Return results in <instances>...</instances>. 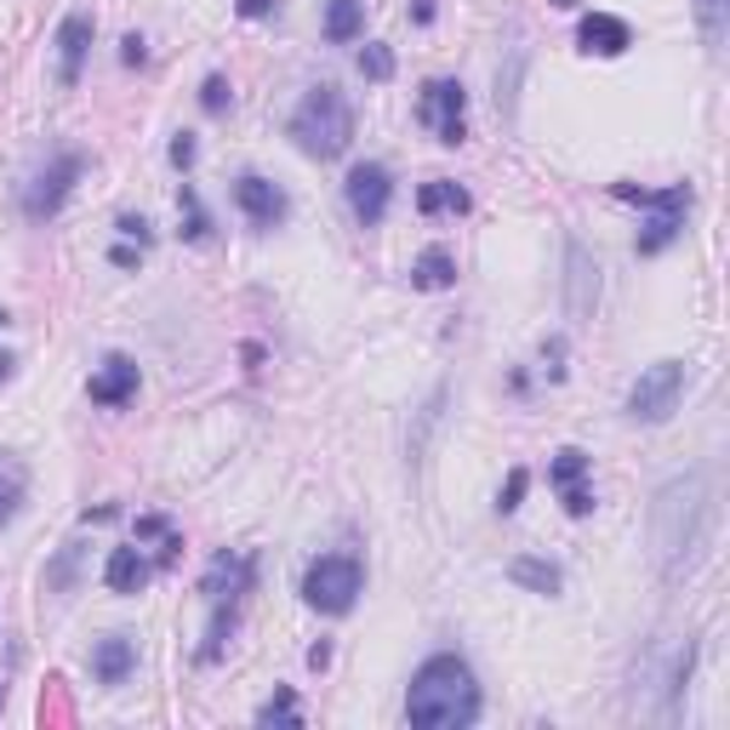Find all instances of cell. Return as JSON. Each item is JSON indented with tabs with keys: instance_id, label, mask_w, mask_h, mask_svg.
Returning a JSON list of instances; mask_svg holds the SVG:
<instances>
[{
	"instance_id": "1",
	"label": "cell",
	"mask_w": 730,
	"mask_h": 730,
	"mask_svg": "<svg viewBox=\"0 0 730 730\" xmlns=\"http://www.w3.org/2000/svg\"><path fill=\"white\" fill-rule=\"evenodd\" d=\"M708 537H714V491H708V474L691 468L657 491V514H650V542H657V565L668 583L702 565Z\"/></svg>"
},
{
	"instance_id": "2",
	"label": "cell",
	"mask_w": 730,
	"mask_h": 730,
	"mask_svg": "<svg viewBox=\"0 0 730 730\" xmlns=\"http://www.w3.org/2000/svg\"><path fill=\"white\" fill-rule=\"evenodd\" d=\"M406 719L417 730H468L480 719V679L463 657H428L417 673H411V691H406Z\"/></svg>"
},
{
	"instance_id": "3",
	"label": "cell",
	"mask_w": 730,
	"mask_h": 730,
	"mask_svg": "<svg viewBox=\"0 0 730 730\" xmlns=\"http://www.w3.org/2000/svg\"><path fill=\"white\" fill-rule=\"evenodd\" d=\"M291 143L303 148L309 160H337L348 155V143H355V109H348V97L320 81L303 92V104H297L291 115Z\"/></svg>"
},
{
	"instance_id": "4",
	"label": "cell",
	"mask_w": 730,
	"mask_h": 730,
	"mask_svg": "<svg viewBox=\"0 0 730 730\" xmlns=\"http://www.w3.org/2000/svg\"><path fill=\"white\" fill-rule=\"evenodd\" d=\"M611 194L627 200V206H639V212H650V217H645V229H639V240H634L639 258H657V251H668V246L679 240V229H685V212H691V200H696L691 183H668V189L617 183Z\"/></svg>"
},
{
	"instance_id": "5",
	"label": "cell",
	"mask_w": 730,
	"mask_h": 730,
	"mask_svg": "<svg viewBox=\"0 0 730 730\" xmlns=\"http://www.w3.org/2000/svg\"><path fill=\"white\" fill-rule=\"evenodd\" d=\"M360 594H366V571L355 553H320L303 571V606L320 617H348Z\"/></svg>"
},
{
	"instance_id": "6",
	"label": "cell",
	"mask_w": 730,
	"mask_h": 730,
	"mask_svg": "<svg viewBox=\"0 0 730 730\" xmlns=\"http://www.w3.org/2000/svg\"><path fill=\"white\" fill-rule=\"evenodd\" d=\"M81 171H86V155H74V148L52 155V160H46V171H35L29 189H23V217H29V223H52V217L69 206V194H74V183H81Z\"/></svg>"
},
{
	"instance_id": "7",
	"label": "cell",
	"mask_w": 730,
	"mask_h": 730,
	"mask_svg": "<svg viewBox=\"0 0 730 730\" xmlns=\"http://www.w3.org/2000/svg\"><path fill=\"white\" fill-rule=\"evenodd\" d=\"M685 394V360H657L639 371V383L627 388V417L634 422H668Z\"/></svg>"
},
{
	"instance_id": "8",
	"label": "cell",
	"mask_w": 730,
	"mask_h": 730,
	"mask_svg": "<svg viewBox=\"0 0 730 730\" xmlns=\"http://www.w3.org/2000/svg\"><path fill=\"white\" fill-rule=\"evenodd\" d=\"M417 115L440 132V143H468V92H463V81H428L422 86V104H417Z\"/></svg>"
},
{
	"instance_id": "9",
	"label": "cell",
	"mask_w": 730,
	"mask_h": 730,
	"mask_svg": "<svg viewBox=\"0 0 730 730\" xmlns=\"http://www.w3.org/2000/svg\"><path fill=\"white\" fill-rule=\"evenodd\" d=\"M348 212H355L366 229H376V223L388 217V200H394V178H388V166H376V160H360L355 171H348Z\"/></svg>"
},
{
	"instance_id": "10",
	"label": "cell",
	"mask_w": 730,
	"mask_h": 730,
	"mask_svg": "<svg viewBox=\"0 0 730 730\" xmlns=\"http://www.w3.org/2000/svg\"><path fill=\"white\" fill-rule=\"evenodd\" d=\"M235 206L251 217V229H280V223L291 217V200L280 183L258 178V171H246V178L235 183Z\"/></svg>"
},
{
	"instance_id": "11",
	"label": "cell",
	"mask_w": 730,
	"mask_h": 730,
	"mask_svg": "<svg viewBox=\"0 0 730 730\" xmlns=\"http://www.w3.org/2000/svg\"><path fill=\"white\" fill-rule=\"evenodd\" d=\"M92 35H97L92 12H69V17L58 23V86H81V69H86V52H92Z\"/></svg>"
},
{
	"instance_id": "12",
	"label": "cell",
	"mask_w": 730,
	"mask_h": 730,
	"mask_svg": "<svg viewBox=\"0 0 730 730\" xmlns=\"http://www.w3.org/2000/svg\"><path fill=\"white\" fill-rule=\"evenodd\" d=\"M565 309H571V320H583V314H594V303H599V263L588 258V246L583 240H565Z\"/></svg>"
},
{
	"instance_id": "13",
	"label": "cell",
	"mask_w": 730,
	"mask_h": 730,
	"mask_svg": "<svg viewBox=\"0 0 730 730\" xmlns=\"http://www.w3.org/2000/svg\"><path fill=\"white\" fill-rule=\"evenodd\" d=\"M86 394H92V406H132L137 399V360L132 355H109L104 366L92 371V383H86Z\"/></svg>"
},
{
	"instance_id": "14",
	"label": "cell",
	"mask_w": 730,
	"mask_h": 730,
	"mask_svg": "<svg viewBox=\"0 0 730 730\" xmlns=\"http://www.w3.org/2000/svg\"><path fill=\"white\" fill-rule=\"evenodd\" d=\"M251 583H258V560H251V553H217L200 594H206L212 606H223V599H240Z\"/></svg>"
},
{
	"instance_id": "15",
	"label": "cell",
	"mask_w": 730,
	"mask_h": 730,
	"mask_svg": "<svg viewBox=\"0 0 730 730\" xmlns=\"http://www.w3.org/2000/svg\"><path fill=\"white\" fill-rule=\"evenodd\" d=\"M576 40H583L588 58H622L627 46H634V29H627L622 17H611V12H588L583 23H576Z\"/></svg>"
},
{
	"instance_id": "16",
	"label": "cell",
	"mask_w": 730,
	"mask_h": 730,
	"mask_svg": "<svg viewBox=\"0 0 730 730\" xmlns=\"http://www.w3.org/2000/svg\"><path fill=\"white\" fill-rule=\"evenodd\" d=\"M132 668H137V645L125 634H104L92 645V679H97V685H125Z\"/></svg>"
},
{
	"instance_id": "17",
	"label": "cell",
	"mask_w": 730,
	"mask_h": 730,
	"mask_svg": "<svg viewBox=\"0 0 730 730\" xmlns=\"http://www.w3.org/2000/svg\"><path fill=\"white\" fill-rule=\"evenodd\" d=\"M411 286L417 291H451V286H457V258H451L445 246H428L422 258L411 263Z\"/></svg>"
},
{
	"instance_id": "18",
	"label": "cell",
	"mask_w": 730,
	"mask_h": 730,
	"mask_svg": "<svg viewBox=\"0 0 730 730\" xmlns=\"http://www.w3.org/2000/svg\"><path fill=\"white\" fill-rule=\"evenodd\" d=\"M104 583H109L115 594H143V588H148V560H143L137 548H115L109 565H104Z\"/></svg>"
},
{
	"instance_id": "19",
	"label": "cell",
	"mask_w": 730,
	"mask_h": 730,
	"mask_svg": "<svg viewBox=\"0 0 730 730\" xmlns=\"http://www.w3.org/2000/svg\"><path fill=\"white\" fill-rule=\"evenodd\" d=\"M366 35V0H325V40L348 46Z\"/></svg>"
},
{
	"instance_id": "20",
	"label": "cell",
	"mask_w": 730,
	"mask_h": 730,
	"mask_svg": "<svg viewBox=\"0 0 730 730\" xmlns=\"http://www.w3.org/2000/svg\"><path fill=\"white\" fill-rule=\"evenodd\" d=\"M508 583L531 588V594H560V565H548V560H531V553H519V560H508Z\"/></svg>"
},
{
	"instance_id": "21",
	"label": "cell",
	"mask_w": 730,
	"mask_h": 730,
	"mask_svg": "<svg viewBox=\"0 0 730 730\" xmlns=\"http://www.w3.org/2000/svg\"><path fill=\"white\" fill-rule=\"evenodd\" d=\"M468 206H474V200H468V189H457V183H422V189H417V212H422V217H434V212H457V217H463Z\"/></svg>"
},
{
	"instance_id": "22",
	"label": "cell",
	"mask_w": 730,
	"mask_h": 730,
	"mask_svg": "<svg viewBox=\"0 0 730 730\" xmlns=\"http://www.w3.org/2000/svg\"><path fill=\"white\" fill-rule=\"evenodd\" d=\"M178 217H183V240H206L212 217H206V206H200L194 183H183V189H178Z\"/></svg>"
},
{
	"instance_id": "23",
	"label": "cell",
	"mask_w": 730,
	"mask_h": 730,
	"mask_svg": "<svg viewBox=\"0 0 730 730\" xmlns=\"http://www.w3.org/2000/svg\"><path fill=\"white\" fill-rule=\"evenodd\" d=\"M583 474H588V451H576V445H565L560 457H553V468H548V480L553 486H583Z\"/></svg>"
},
{
	"instance_id": "24",
	"label": "cell",
	"mask_w": 730,
	"mask_h": 730,
	"mask_svg": "<svg viewBox=\"0 0 730 730\" xmlns=\"http://www.w3.org/2000/svg\"><path fill=\"white\" fill-rule=\"evenodd\" d=\"M360 74H366V81H394V52H388L383 40H366L360 46Z\"/></svg>"
},
{
	"instance_id": "25",
	"label": "cell",
	"mask_w": 730,
	"mask_h": 730,
	"mask_svg": "<svg viewBox=\"0 0 730 730\" xmlns=\"http://www.w3.org/2000/svg\"><path fill=\"white\" fill-rule=\"evenodd\" d=\"M696 17H702V40H708L714 46V52H719V46H725V0H696Z\"/></svg>"
},
{
	"instance_id": "26",
	"label": "cell",
	"mask_w": 730,
	"mask_h": 730,
	"mask_svg": "<svg viewBox=\"0 0 730 730\" xmlns=\"http://www.w3.org/2000/svg\"><path fill=\"white\" fill-rule=\"evenodd\" d=\"M17 508H23V474L0 463V525L17 519Z\"/></svg>"
},
{
	"instance_id": "27",
	"label": "cell",
	"mask_w": 730,
	"mask_h": 730,
	"mask_svg": "<svg viewBox=\"0 0 730 730\" xmlns=\"http://www.w3.org/2000/svg\"><path fill=\"white\" fill-rule=\"evenodd\" d=\"M303 714H297V696L291 691H274L263 708H258V725H297Z\"/></svg>"
},
{
	"instance_id": "28",
	"label": "cell",
	"mask_w": 730,
	"mask_h": 730,
	"mask_svg": "<svg viewBox=\"0 0 730 730\" xmlns=\"http://www.w3.org/2000/svg\"><path fill=\"white\" fill-rule=\"evenodd\" d=\"M229 104H235L229 81H223V74H206V86H200V109H206V115H229Z\"/></svg>"
},
{
	"instance_id": "29",
	"label": "cell",
	"mask_w": 730,
	"mask_h": 730,
	"mask_svg": "<svg viewBox=\"0 0 730 730\" xmlns=\"http://www.w3.org/2000/svg\"><path fill=\"white\" fill-rule=\"evenodd\" d=\"M525 486H531V474L514 468V474H508V486H502V496H496V514H514L519 502H525Z\"/></svg>"
},
{
	"instance_id": "30",
	"label": "cell",
	"mask_w": 730,
	"mask_h": 730,
	"mask_svg": "<svg viewBox=\"0 0 730 730\" xmlns=\"http://www.w3.org/2000/svg\"><path fill=\"white\" fill-rule=\"evenodd\" d=\"M565 514H571V519H588V514H594V491L565 486Z\"/></svg>"
},
{
	"instance_id": "31",
	"label": "cell",
	"mask_w": 730,
	"mask_h": 730,
	"mask_svg": "<svg viewBox=\"0 0 730 730\" xmlns=\"http://www.w3.org/2000/svg\"><path fill=\"white\" fill-rule=\"evenodd\" d=\"M194 155H200V148H194V137H189V132L171 137V166H178V171H189V166H194Z\"/></svg>"
},
{
	"instance_id": "32",
	"label": "cell",
	"mask_w": 730,
	"mask_h": 730,
	"mask_svg": "<svg viewBox=\"0 0 730 730\" xmlns=\"http://www.w3.org/2000/svg\"><path fill=\"white\" fill-rule=\"evenodd\" d=\"M120 235H125V240H137V251L155 240V235H148V217H120Z\"/></svg>"
},
{
	"instance_id": "33",
	"label": "cell",
	"mask_w": 730,
	"mask_h": 730,
	"mask_svg": "<svg viewBox=\"0 0 730 730\" xmlns=\"http://www.w3.org/2000/svg\"><path fill=\"white\" fill-rule=\"evenodd\" d=\"M274 0H240V17H268Z\"/></svg>"
},
{
	"instance_id": "34",
	"label": "cell",
	"mask_w": 730,
	"mask_h": 730,
	"mask_svg": "<svg viewBox=\"0 0 730 730\" xmlns=\"http://www.w3.org/2000/svg\"><path fill=\"white\" fill-rule=\"evenodd\" d=\"M542 355H548V360H560V355H565V343H548ZM548 376H553V383H560V376H565V366H548Z\"/></svg>"
},
{
	"instance_id": "35",
	"label": "cell",
	"mask_w": 730,
	"mask_h": 730,
	"mask_svg": "<svg viewBox=\"0 0 730 730\" xmlns=\"http://www.w3.org/2000/svg\"><path fill=\"white\" fill-rule=\"evenodd\" d=\"M109 258H115L120 268H137V258H143V251H132V246H115V251H109Z\"/></svg>"
},
{
	"instance_id": "36",
	"label": "cell",
	"mask_w": 730,
	"mask_h": 730,
	"mask_svg": "<svg viewBox=\"0 0 730 730\" xmlns=\"http://www.w3.org/2000/svg\"><path fill=\"white\" fill-rule=\"evenodd\" d=\"M120 58H125V63H143L148 52H143V40H137V35H125V52H120Z\"/></svg>"
},
{
	"instance_id": "37",
	"label": "cell",
	"mask_w": 730,
	"mask_h": 730,
	"mask_svg": "<svg viewBox=\"0 0 730 730\" xmlns=\"http://www.w3.org/2000/svg\"><path fill=\"white\" fill-rule=\"evenodd\" d=\"M411 23H434V0H411Z\"/></svg>"
},
{
	"instance_id": "38",
	"label": "cell",
	"mask_w": 730,
	"mask_h": 730,
	"mask_svg": "<svg viewBox=\"0 0 730 730\" xmlns=\"http://www.w3.org/2000/svg\"><path fill=\"white\" fill-rule=\"evenodd\" d=\"M325 662H332V645H325V639H320V645L309 650V668H325Z\"/></svg>"
},
{
	"instance_id": "39",
	"label": "cell",
	"mask_w": 730,
	"mask_h": 730,
	"mask_svg": "<svg viewBox=\"0 0 730 730\" xmlns=\"http://www.w3.org/2000/svg\"><path fill=\"white\" fill-rule=\"evenodd\" d=\"M12 366H17L12 355H0V383H7V376H12Z\"/></svg>"
},
{
	"instance_id": "40",
	"label": "cell",
	"mask_w": 730,
	"mask_h": 730,
	"mask_svg": "<svg viewBox=\"0 0 730 730\" xmlns=\"http://www.w3.org/2000/svg\"><path fill=\"white\" fill-rule=\"evenodd\" d=\"M553 7H576V0H553Z\"/></svg>"
},
{
	"instance_id": "41",
	"label": "cell",
	"mask_w": 730,
	"mask_h": 730,
	"mask_svg": "<svg viewBox=\"0 0 730 730\" xmlns=\"http://www.w3.org/2000/svg\"><path fill=\"white\" fill-rule=\"evenodd\" d=\"M0 702H7V691H0Z\"/></svg>"
}]
</instances>
